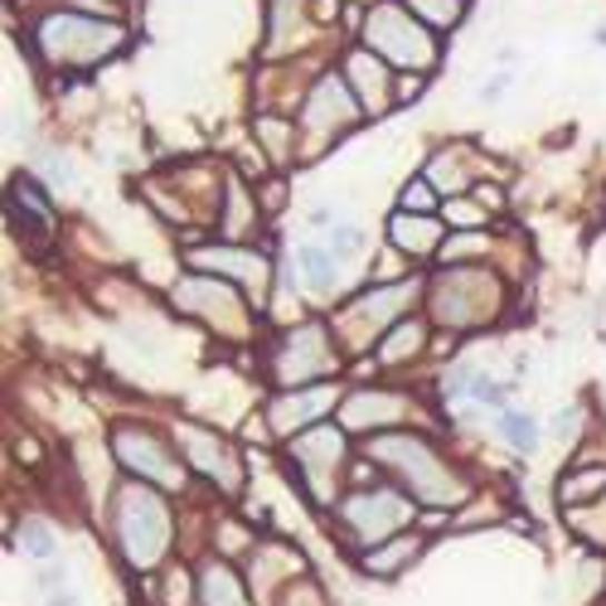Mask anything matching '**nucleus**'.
Wrapping results in <instances>:
<instances>
[{"label": "nucleus", "instance_id": "f257e3e1", "mask_svg": "<svg viewBox=\"0 0 606 606\" xmlns=\"http://www.w3.org/2000/svg\"><path fill=\"white\" fill-rule=\"evenodd\" d=\"M369 461L384 466L388 476H394L417 505L456 509V505L470 500V480H466L461 470H456L427 437H413V433H379V437L369 441Z\"/></svg>", "mask_w": 606, "mask_h": 606}, {"label": "nucleus", "instance_id": "f03ea898", "mask_svg": "<svg viewBox=\"0 0 606 606\" xmlns=\"http://www.w3.org/2000/svg\"><path fill=\"white\" fill-rule=\"evenodd\" d=\"M112 524H117V548L131 568L137 573L160 568V558L170 548V509L151 485H141V480L121 485L117 505H112Z\"/></svg>", "mask_w": 606, "mask_h": 606}, {"label": "nucleus", "instance_id": "7ed1b4c3", "mask_svg": "<svg viewBox=\"0 0 606 606\" xmlns=\"http://www.w3.org/2000/svg\"><path fill=\"white\" fill-rule=\"evenodd\" d=\"M417 515L413 495L394 490V485H369V490H349L340 505H335V524H340L345 544L359 548V554H374L388 538L408 534Z\"/></svg>", "mask_w": 606, "mask_h": 606}, {"label": "nucleus", "instance_id": "20e7f679", "mask_svg": "<svg viewBox=\"0 0 606 606\" xmlns=\"http://www.w3.org/2000/svg\"><path fill=\"white\" fill-rule=\"evenodd\" d=\"M364 44L379 53L384 63L408 73H427L437 63V39L427 34V24H417L408 10H398L394 0L369 10V24H364Z\"/></svg>", "mask_w": 606, "mask_h": 606}, {"label": "nucleus", "instance_id": "39448f33", "mask_svg": "<svg viewBox=\"0 0 606 606\" xmlns=\"http://www.w3.org/2000/svg\"><path fill=\"white\" fill-rule=\"evenodd\" d=\"M495 311H500V281L480 267H447L433 281V316L451 330H470L485 326Z\"/></svg>", "mask_w": 606, "mask_h": 606}, {"label": "nucleus", "instance_id": "423d86ee", "mask_svg": "<svg viewBox=\"0 0 606 606\" xmlns=\"http://www.w3.org/2000/svg\"><path fill=\"white\" fill-rule=\"evenodd\" d=\"M34 39L49 63L88 69V63H98L127 44V30H121V24H107V20H83V16H49Z\"/></svg>", "mask_w": 606, "mask_h": 606}, {"label": "nucleus", "instance_id": "0eeeda50", "mask_svg": "<svg viewBox=\"0 0 606 606\" xmlns=\"http://www.w3.org/2000/svg\"><path fill=\"white\" fill-rule=\"evenodd\" d=\"M330 374H340V349H335V335L320 320H301L296 330L281 335L272 355V379L281 388H311Z\"/></svg>", "mask_w": 606, "mask_h": 606}, {"label": "nucleus", "instance_id": "6e6552de", "mask_svg": "<svg viewBox=\"0 0 606 606\" xmlns=\"http://www.w3.org/2000/svg\"><path fill=\"white\" fill-rule=\"evenodd\" d=\"M413 291H417V281H394V287H374V291L355 296V301L340 311V340H345V349H355V355H359V349L379 345L384 335L398 326V316L408 311Z\"/></svg>", "mask_w": 606, "mask_h": 606}, {"label": "nucleus", "instance_id": "1a4fd4ad", "mask_svg": "<svg viewBox=\"0 0 606 606\" xmlns=\"http://www.w3.org/2000/svg\"><path fill=\"white\" fill-rule=\"evenodd\" d=\"M287 461H291V476H301V485H311V495L330 500L335 495V470L345 466V433L340 427H326V423L306 427V433L291 441Z\"/></svg>", "mask_w": 606, "mask_h": 606}, {"label": "nucleus", "instance_id": "9d476101", "mask_svg": "<svg viewBox=\"0 0 606 606\" xmlns=\"http://www.w3.org/2000/svg\"><path fill=\"white\" fill-rule=\"evenodd\" d=\"M175 306H180V311H190V316H199L205 326H213L219 335L248 330V306H242V296H238L234 281L185 277L180 287H175Z\"/></svg>", "mask_w": 606, "mask_h": 606}, {"label": "nucleus", "instance_id": "9b49d317", "mask_svg": "<svg viewBox=\"0 0 606 606\" xmlns=\"http://www.w3.org/2000/svg\"><path fill=\"white\" fill-rule=\"evenodd\" d=\"M180 447H185V461L205 480L219 485L223 495L242 490V461L219 433H209V427H199V423H180Z\"/></svg>", "mask_w": 606, "mask_h": 606}, {"label": "nucleus", "instance_id": "f8f14e48", "mask_svg": "<svg viewBox=\"0 0 606 606\" xmlns=\"http://www.w3.org/2000/svg\"><path fill=\"white\" fill-rule=\"evenodd\" d=\"M112 447H117V461L127 470H137V476L156 480V485H170V490L185 485V466L175 461V451H166V441L156 433H146V427H117Z\"/></svg>", "mask_w": 606, "mask_h": 606}, {"label": "nucleus", "instance_id": "ddd939ff", "mask_svg": "<svg viewBox=\"0 0 606 606\" xmlns=\"http://www.w3.org/2000/svg\"><path fill=\"white\" fill-rule=\"evenodd\" d=\"M359 117H364V107L345 92L340 73H326L311 88V102H306V127H311V137H320V146H326V137H335V131L349 127V121H359Z\"/></svg>", "mask_w": 606, "mask_h": 606}, {"label": "nucleus", "instance_id": "4468645a", "mask_svg": "<svg viewBox=\"0 0 606 606\" xmlns=\"http://www.w3.org/2000/svg\"><path fill=\"white\" fill-rule=\"evenodd\" d=\"M340 408V384H311V388H287L272 398V427L277 433H296V427H320V417Z\"/></svg>", "mask_w": 606, "mask_h": 606}, {"label": "nucleus", "instance_id": "2eb2a0df", "mask_svg": "<svg viewBox=\"0 0 606 606\" xmlns=\"http://www.w3.org/2000/svg\"><path fill=\"white\" fill-rule=\"evenodd\" d=\"M408 413V398L388 394V388H359L340 403V427L349 433H374V427H394Z\"/></svg>", "mask_w": 606, "mask_h": 606}, {"label": "nucleus", "instance_id": "dca6fc26", "mask_svg": "<svg viewBox=\"0 0 606 606\" xmlns=\"http://www.w3.org/2000/svg\"><path fill=\"white\" fill-rule=\"evenodd\" d=\"M345 73H349V83H355V98L364 107V117H379L388 107V69H384V59L374 49H355L345 59Z\"/></svg>", "mask_w": 606, "mask_h": 606}, {"label": "nucleus", "instance_id": "f3484780", "mask_svg": "<svg viewBox=\"0 0 606 606\" xmlns=\"http://www.w3.org/2000/svg\"><path fill=\"white\" fill-rule=\"evenodd\" d=\"M195 267H209V272H219V277H242L248 281V301H262V277H267V267L258 252H248V248H199Z\"/></svg>", "mask_w": 606, "mask_h": 606}, {"label": "nucleus", "instance_id": "a211bd4d", "mask_svg": "<svg viewBox=\"0 0 606 606\" xmlns=\"http://www.w3.org/2000/svg\"><path fill=\"white\" fill-rule=\"evenodd\" d=\"M195 602L199 606H248V587L223 558H209L195 568Z\"/></svg>", "mask_w": 606, "mask_h": 606}, {"label": "nucleus", "instance_id": "6ab92c4d", "mask_svg": "<svg viewBox=\"0 0 606 606\" xmlns=\"http://www.w3.org/2000/svg\"><path fill=\"white\" fill-rule=\"evenodd\" d=\"M296 277L306 281V291H316V296H330L335 287H340V252L330 248V242H301L296 248Z\"/></svg>", "mask_w": 606, "mask_h": 606}, {"label": "nucleus", "instance_id": "aec40b11", "mask_svg": "<svg viewBox=\"0 0 606 606\" xmlns=\"http://www.w3.org/2000/svg\"><path fill=\"white\" fill-rule=\"evenodd\" d=\"M388 238H394V248L408 252V258H433V252L441 248V223L427 219V213L398 209L394 219H388Z\"/></svg>", "mask_w": 606, "mask_h": 606}, {"label": "nucleus", "instance_id": "412c9836", "mask_svg": "<svg viewBox=\"0 0 606 606\" xmlns=\"http://www.w3.org/2000/svg\"><path fill=\"white\" fill-rule=\"evenodd\" d=\"M423 548H427V538L423 534H398V538H388V544H379L374 554H364V573H374V577H394L403 573L413 558H423Z\"/></svg>", "mask_w": 606, "mask_h": 606}, {"label": "nucleus", "instance_id": "4be33fe9", "mask_svg": "<svg viewBox=\"0 0 606 606\" xmlns=\"http://www.w3.org/2000/svg\"><path fill=\"white\" fill-rule=\"evenodd\" d=\"M219 228L223 238H248L252 228H258V205H252V195L242 190V180H228L223 185V213H219Z\"/></svg>", "mask_w": 606, "mask_h": 606}, {"label": "nucleus", "instance_id": "5701e85b", "mask_svg": "<svg viewBox=\"0 0 606 606\" xmlns=\"http://www.w3.org/2000/svg\"><path fill=\"white\" fill-rule=\"evenodd\" d=\"M423 345H427L423 320H398V326H394V330H388L384 340H379V359H384V364H408V359H413Z\"/></svg>", "mask_w": 606, "mask_h": 606}, {"label": "nucleus", "instance_id": "b1692460", "mask_svg": "<svg viewBox=\"0 0 606 606\" xmlns=\"http://www.w3.org/2000/svg\"><path fill=\"white\" fill-rule=\"evenodd\" d=\"M602 495H606V466H587V470L563 476L558 500L563 505H587V500H602Z\"/></svg>", "mask_w": 606, "mask_h": 606}, {"label": "nucleus", "instance_id": "393cba45", "mask_svg": "<svg viewBox=\"0 0 606 606\" xmlns=\"http://www.w3.org/2000/svg\"><path fill=\"white\" fill-rule=\"evenodd\" d=\"M495 427H500L505 441H509L515 451H534V447H538V427H534V417H529V413L500 408V413H495Z\"/></svg>", "mask_w": 606, "mask_h": 606}, {"label": "nucleus", "instance_id": "a878e982", "mask_svg": "<svg viewBox=\"0 0 606 606\" xmlns=\"http://www.w3.org/2000/svg\"><path fill=\"white\" fill-rule=\"evenodd\" d=\"M403 6H408L413 16H423V24H433V30H451V24L461 20L466 0H403Z\"/></svg>", "mask_w": 606, "mask_h": 606}, {"label": "nucleus", "instance_id": "bb28decb", "mask_svg": "<svg viewBox=\"0 0 606 606\" xmlns=\"http://www.w3.org/2000/svg\"><path fill=\"white\" fill-rule=\"evenodd\" d=\"M20 548L30 558H53V548H59V538H53V529L44 519H24L20 524Z\"/></svg>", "mask_w": 606, "mask_h": 606}, {"label": "nucleus", "instance_id": "cd10ccee", "mask_svg": "<svg viewBox=\"0 0 606 606\" xmlns=\"http://www.w3.org/2000/svg\"><path fill=\"white\" fill-rule=\"evenodd\" d=\"M258 137H262L272 160H291V127H281L272 117H258Z\"/></svg>", "mask_w": 606, "mask_h": 606}, {"label": "nucleus", "instance_id": "c85d7f7f", "mask_svg": "<svg viewBox=\"0 0 606 606\" xmlns=\"http://www.w3.org/2000/svg\"><path fill=\"white\" fill-rule=\"evenodd\" d=\"M441 219H447L451 228H461V234H470V228H480V223H485V209L456 195V199H447V209H441Z\"/></svg>", "mask_w": 606, "mask_h": 606}, {"label": "nucleus", "instance_id": "c756f323", "mask_svg": "<svg viewBox=\"0 0 606 606\" xmlns=\"http://www.w3.org/2000/svg\"><path fill=\"white\" fill-rule=\"evenodd\" d=\"M359 242H364V228H359L355 219H340V223H335V238H330V248L340 252V262H349V252H355Z\"/></svg>", "mask_w": 606, "mask_h": 606}, {"label": "nucleus", "instance_id": "7c9ffc66", "mask_svg": "<svg viewBox=\"0 0 606 606\" xmlns=\"http://www.w3.org/2000/svg\"><path fill=\"white\" fill-rule=\"evenodd\" d=\"M408 213H423V209H433L437 205V195H433V180H413L408 190H403V199H398Z\"/></svg>", "mask_w": 606, "mask_h": 606}, {"label": "nucleus", "instance_id": "2f4dec72", "mask_svg": "<svg viewBox=\"0 0 606 606\" xmlns=\"http://www.w3.org/2000/svg\"><path fill=\"white\" fill-rule=\"evenodd\" d=\"M34 166L44 170V175H53V185H73V170H69V160H63L59 151H53V146H49V151H34Z\"/></svg>", "mask_w": 606, "mask_h": 606}, {"label": "nucleus", "instance_id": "473e14b6", "mask_svg": "<svg viewBox=\"0 0 606 606\" xmlns=\"http://www.w3.org/2000/svg\"><path fill=\"white\" fill-rule=\"evenodd\" d=\"M281 606H326V602H320V592L301 577V583H296L291 592H281Z\"/></svg>", "mask_w": 606, "mask_h": 606}, {"label": "nucleus", "instance_id": "72a5a7b5", "mask_svg": "<svg viewBox=\"0 0 606 606\" xmlns=\"http://www.w3.org/2000/svg\"><path fill=\"white\" fill-rule=\"evenodd\" d=\"M417 92H423V73H408V78H398V98H403V102H413Z\"/></svg>", "mask_w": 606, "mask_h": 606}, {"label": "nucleus", "instance_id": "f704fd0d", "mask_svg": "<svg viewBox=\"0 0 606 606\" xmlns=\"http://www.w3.org/2000/svg\"><path fill=\"white\" fill-rule=\"evenodd\" d=\"M49 606H78L73 592H59V597H49Z\"/></svg>", "mask_w": 606, "mask_h": 606}]
</instances>
